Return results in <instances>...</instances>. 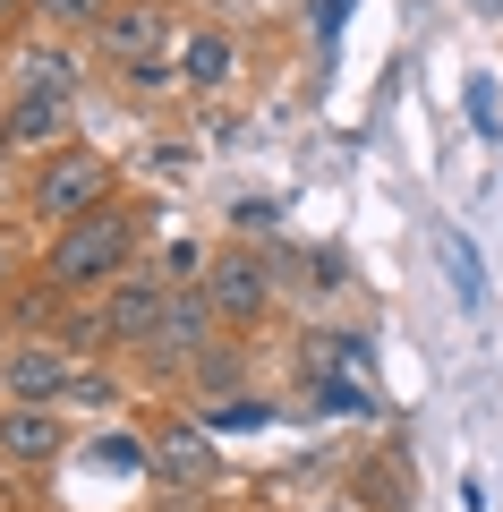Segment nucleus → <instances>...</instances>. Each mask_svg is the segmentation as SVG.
<instances>
[{
  "label": "nucleus",
  "mask_w": 503,
  "mask_h": 512,
  "mask_svg": "<svg viewBox=\"0 0 503 512\" xmlns=\"http://www.w3.org/2000/svg\"><path fill=\"white\" fill-rule=\"evenodd\" d=\"M137 239H145L137 205H94V214H77L69 231H52L43 282H52V291H111L120 274H137Z\"/></svg>",
  "instance_id": "nucleus-1"
},
{
  "label": "nucleus",
  "mask_w": 503,
  "mask_h": 512,
  "mask_svg": "<svg viewBox=\"0 0 503 512\" xmlns=\"http://www.w3.org/2000/svg\"><path fill=\"white\" fill-rule=\"evenodd\" d=\"M162 316H171V282H154V274H120V282L103 291V308L77 316V342L154 350V342H162Z\"/></svg>",
  "instance_id": "nucleus-2"
},
{
  "label": "nucleus",
  "mask_w": 503,
  "mask_h": 512,
  "mask_svg": "<svg viewBox=\"0 0 503 512\" xmlns=\"http://www.w3.org/2000/svg\"><path fill=\"white\" fill-rule=\"evenodd\" d=\"M26 205H35V222H52V231H69L77 214H94V205H111V163L86 146L52 154V163H35V188H26Z\"/></svg>",
  "instance_id": "nucleus-3"
},
{
  "label": "nucleus",
  "mask_w": 503,
  "mask_h": 512,
  "mask_svg": "<svg viewBox=\"0 0 503 512\" xmlns=\"http://www.w3.org/2000/svg\"><path fill=\"white\" fill-rule=\"evenodd\" d=\"M94 52H111L120 69H145V60H180V18L162 0H120L103 26H94Z\"/></svg>",
  "instance_id": "nucleus-4"
},
{
  "label": "nucleus",
  "mask_w": 503,
  "mask_h": 512,
  "mask_svg": "<svg viewBox=\"0 0 503 512\" xmlns=\"http://www.w3.org/2000/svg\"><path fill=\"white\" fill-rule=\"evenodd\" d=\"M205 299H214L222 333H248V325H265V308H273V256H256V248L214 256V274H205Z\"/></svg>",
  "instance_id": "nucleus-5"
},
{
  "label": "nucleus",
  "mask_w": 503,
  "mask_h": 512,
  "mask_svg": "<svg viewBox=\"0 0 503 512\" xmlns=\"http://www.w3.org/2000/svg\"><path fill=\"white\" fill-rule=\"evenodd\" d=\"M69 384H77V359L60 342H18L9 359H0V393H9V402L52 410V402H69Z\"/></svg>",
  "instance_id": "nucleus-6"
},
{
  "label": "nucleus",
  "mask_w": 503,
  "mask_h": 512,
  "mask_svg": "<svg viewBox=\"0 0 503 512\" xmlns=\"http://www.w3.org/2000/svg\"><path fill=\"white\" fill-rule=\"evenodd\" d=\"M0 146L35 154V163H52V154H69V94H26L0 111Z\"/></svg>",
  "instance_id": "nucleus-7"
},
{
  "label": "nucleus",
  "mask_w": 503,
  "mask_h": 512,
  "mask_svg": "<svg viewBox=\"0 0 503 512\" xmlns=\"http://www.w3.org/2000/svg\"><path fill=\"white\" fill-rule=\"evenodd\" d=\"M60 453V419L35 402H0V461H18V470H43Z\"/></svg>",
  "instance_id": "nucleus-8"
},
{
  "label": "nucleus",
  "mask_w": 503,
  "mask_h": 512,
  "mask_svg": "<svg viewBox=\"0 0 503 512\" xmlns=\"http://www.w3.org/2000/svg\"><path fill=\"white\" fill-rule=\"evenodd\" d=\"M231 77H239V43L222 35V26H197V35H180V86L214 94V86H231Z\"/></svg>",
  "instance_id": "nucleus-9"
},
{
  "label": "nucleus",
  "mask_w": 503,
  "mask_h": 512,
  "mask_svg": "<svg viewBox=\"0 0 503 512\" xmlns=\"http://www.w3.org/2000/svg\"><path fill=\"white\" fill-rule=\"evenodd\" d=\"M214 325H222V316H214V299H205V291H171V316H162V342H154V350H162V359H171V350L197 359Z\"/></svg>",
  "instance_id": "nucleus-10"
},
{
  "label": "nucleus",
  "mask_w": 503,
  "mask_h": 512,
  "mask_svg": "<svg viewBox=\"0 0 503 512\" xmlns=\"http://www.w3.org/2000/svg\"><path fill=\"white\" fill-rule=\"evenodd\" d=\"M154 478H171V487H205V478H214V444H205L197 427H171V436L154 444Z\"/></svg>",
  "instance_id": "nucleus-11"
},
{
  "label": "nucleus",
  "mask_w": 503,
  "mask_h": 512,
  "mask_svg": "<svg viewBox=\"0 0 503 512\" xmlns=\"http://www.w3.org/2000/svg\"><path fill=\"white\" fill-rule=\"evenodd\" d=\"M444 274H452V291H461V316H486V265H478V248H469V231H444Z\"/></svg>",
  "instance_id": "nucleus-12"
},
{
  "label": "nucleus",
  "mask_w": 503,
  "mask_h": 512,
  "mask_svg": "<svg viewBox=\"0 0 503 512\" xmlns=\"http://www.w3.org/2000/svg\"><path fill=\"white\" fill-rule=\"evenodd\" d=\"M205 274H214V265H205L197 239H171V248L154 256V282H171V291H205Z\"/></svg>",
  "instance_id": "nucleus-13"
},
{
  "label": "nucleus",
  "mask_w": 503,
  "mask_h": 512,
  "mask_svg": "<svg viewBox=\"0 0 503 512\" xmlns=\"http://www.w3.org/2000/svg\"><path fill=\"white\" fill-rule=\"evenodd\" d=\"M18 77H26V94H77V60L69 52H26Z\"/></svg>",
  "instance_id": "nucleus-14"
},
{
  "label": "nucleus",
  "mask_w": 503,
  "mask_h": 512,
  "mask_svg": "<svg viewBox=\"0 0 503 512\" xmlns=\"http://www.w3.org/2000/svg\"><path fill=\"white\" fill-rule=\"evenodd\" d=\"M469 128H478V137H503V94H495V77H469Z\"/></svg>",
  "instance_id": "nucleus-15"
},
{
  "label": "nucleus",
  "mask_w": 503,
  "mask_h": 512,
  "mask_svg": "<svg viewBox=\"0 0 503 512\" xmlns=\"http://www.w3.org/2000/svg\"><path fill=\"white\" fill-rule=\"evenodd\" d=\"M35 9H43L52 26H103L111 9H120V0H35Z\"/></svg>",
  "instance_id": "nucleus-16"
},
{
  "label": "nucleus",
  "mask_w": 503,
  "mask_h": 512,
  "mask_svg": "<svg viewBox=\"0 0 503 512\" xmlns=\"http://www.w3.org/2000/svg\"><path fill=\"white\" fill-rule=\"evenodd\" d=\"M273 419V402H231V410H214V427H265Z\"/></svg>",
  "instance_id": "nucleus-17"
},
{
  "label": "nucleus",
  "mask_w": 503,
  "mask_h": 512,
  "mask_svg": "<svg viewBox=\"0 0 503 512\" xmlns=\"http://www.w3.org/2000/svg\"><path fill=\"white\" fill-rule=\"evenodd\" d=\"M18 9H35V0H0V26H9V18H18Z\"/></svg>",
  "instance_id": "nucleus-18"
},
{
  "label": "nucleus",
  "mask_w": 503,
  "mask_h": 512,
  "mask_svg": "<svg viewBox=\"0 0 503 512\" xmlns=\"http://www.w3.org/2000/svg\"><path fill=\"white\" fill-rule=\"evenodd\" d=\"M0 282H9V231H0Z\"/></svg>",
  "instance_id": "nucleus-19"
}]
</instances>
